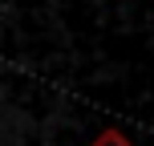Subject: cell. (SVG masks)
<instances>
[{
  "mask_svg": "<svg viewBox=\"0 0 154 146\" xmlns=\"http://www.w3.org/2000/svg\"><path fill=\"white\" fill-rule=\"evenodd\" d=\"M89 146H134V142H130V134H122V130H97L89 138Z\"/></svg>",
  "mask_w": 154,
  "mask_h": 146,
  "instance_id": "6da1fadb",
  "label": "cell"
}]
</instances>
